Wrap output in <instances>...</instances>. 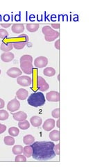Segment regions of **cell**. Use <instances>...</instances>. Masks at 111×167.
<instances>
[{"instance_id":"6da1fadb","label":"cell","mask_w":111,"mask_h":167,"mask_svg":"<svg viewBox=\"0 0 111 167\" xmlns=\"http://www.w3.org/2000/svg\"><path fill=\"white\" fill-rule=\"evenodd\" d=\"M54 143L52 141H36L32 143L34 159L38 161H46L55 157L56 154L53 150Z\"/></svg>"},{"instance_id":"7a4b0ae2","label":"cell","mask_w":111,"mask_h":167,"mask_svg":"<svg viewBox=\"0 0 111 167\" xmlns=\"http://www.w3.org/2000/svg\"><path fill=\"white\" fill-rule=\"evenodd\" d=\"M20 67L22 71L26 74H31L33 72V57L31 55L24 54L19 58Z\"/></svg>"},{"instance_id":"3957f363","label":"cell","mask_w":111,"mask_h":167,"mask_svg":"<svg viewBox=\"0 0 111 167\" xmlns=\"http://www.w3.org/2000/svg\"><path fill=\"white\" fill-rule=\"evenodd\" d=\"M27 102L28 104L33 107H40L45 104L46 99L42 92H35L29 95Z\"/></svg>"},{"instance_id":"277c9868","label":"cell","mask_w":111,"mask_h":167,"mask_svg":"<svg viewBox=\"0 0 111 167\" xmlns=\"http://www.w3.org/2000/svg\"><path fill=\"white\" fill-rule=\"evenodd\" d=\"M44 39L47 42H52L59 37V32L51 28L50 26H44L42 29Z\"/></svg>"},{"instance_id":"5b68a950","label":"cell","mask_w":111,"mask_h":167,"mask_svg":"<svg viewBox=\"0 0 111 167\" xmlns=\"http://www.w3.org/2000/svg\"><path fill=\"white\" fill-rule=\"evenodd\" d=\"M36 86L37 89L40 91H46L49 88V86L45 79L41 76H37L36 79Z\"/></svg>"},{"instance_id":"8992f818","label":"cell","mask_w":111,"mask_h":167,"mask_svg":"<svg viewBox=\"0 0 111 167\" xmlns=\"http://www.w3.org/2000/svg\"><path fill=\"white\" fill-rule=\"evenodd\" d=\"M48 64V58L45 56H38L34 60V65L37 68H42Z\"/></svg>"},{"instance_id":"52a82bcc","label":"cell","mask_w":111,"mask_h":167,"mask_svg":"<svg viewBox=\"0 0 111 167\" xmlns=\"http://www.w3.org/2000/svg\"><path fill=\"white\" fill-rule=\"evenodd\" d=\"M17 82L19 85L20 86L26 87L28 86L31 84L32 80L31 78L28 76L26 75H22V76H19V77H17Z\"/></svg>"},{"instance_id":"ba28073f","label":"cell","mask_w":111,"mask_h":167,"mask_svg":"<svg viewBox=\"0 0 111 167\" xmlns=\"http://www.w3.org/2000/svg\"><path fill=\"white\" fill-rule=\"evenodd\" d=\"M19 107H20V103L17 100V98H14L13 100L9 101L7 104V109L10 112L16 111L19 109Z\"/></svg>"},{"instance_id":"9c48e42d","label":"cell","mask_w":111,"mask_h":167,"mask_svg":"<svg viewBox=\"0 0 111 167\" xmlns=\"http://www.w3.org/2000/svg\"><path fill=\"white\" fill-rule=\"evenodd\" d=\"M46 99L49 102H59L60 100V94L58 91L51 90L46 94Z\"/></svg>"},{"instance_id":"30bf717a","label":"cell","mask_w":111,"mask_h":167,"mask_svg":"<svg viewBox=\"0 0 111 167\" xmlns=\"http://www.w3.org/2000/svg\"><path fill=\"white\" fill-rule=\"evenodd\" d=\"M6 74L11 78H17L22 75V71L20 69H19L18 67H12L7 70Z\"/></svg>"},{"instance_id":"8fae6325","label":"cell","mask_w":111,"mask_h":167,"mask_svg":"<svg viewBox=\"0 0 111 167\" xmlns=\"http://www.w3.org/2000/svg\"><path fill=\"white\" fill-rule=\"evenodd\" d=\"M55 127V120L52 118L46 119L43 123L42 125V128L46 132H49V131L52 130Z\"/></svg>"},{"instance_id":"7c38bea8","label":"cell","mask_w":111,"mask_h":167,"mask_svg":"<svg viewBox=\"0 0 111 167\" xmlns=\"http://www.w3.org/2000/svg\"><path fill=\"white\" fill-rule=\"evenodd\" d=\"M14 56L13 53H12L11 51H8V52H3V54L1 55V59L3 62L5 63H8V62L12 61L13 60Z\"/></svg>"},{"instance_id":"4fadbf2b","label":"cell","mask_w":111,"mask_h":167,"mask_svg":"<svg viewBox=\"0 0 111 167\" xmlns=\"http://www.w3.org/2000/svg\"><path fill=\"white\" fill-rule=\"evenodd\" d=\"M12 117H13L14 120H17V121H22V120H26L27 118V114L24 111H17V112L12 113Z\"/></svg>"},{"instance_id":"5bb4252c","label":"cell","mask_w":111,"mask_h":167,"mask_svg":"<svg viewBox=\"0 0 111 167\" xmlns=\"http://www.w3.org/2000/svg\"><path fill=\"white\" fill-rule=\"evenodd\" d=\"M28 95V90L24 88H19L18 90L16 92V96L20 100H24L27 98Z\"/></svg>"},{"instance_id":"9a60e30c","label":"cell","mask_w":111,"mask_h":167,"mask_svg":"<svg viewBox=\"0 0 111 167\" xmlns=\"http://www.w3.org/2000/svg\"><path fill=\"white\" fill-rule=\"evenodd\" d=\"M13 48L12 42H2L0 45V49L3 52H8L10 51Z\"/></svg>"},{"instance_id":"2e32d148","label":"cell","mask_w":111,"mask_h":167,"mask_svg":"<svg viewBox=\"0 0 111 167\" xmlns=\"http://www.w3.org/2000/svg\"><path fill=\"white\" fill-rule=\"evenodd\" d=\"M30 122L31 123V125L33 126V127H40V126L42 125V120L41 118V117L38 116H32L31 119H30Z\"/></svg>"},{"instance_id":"e0dca14e","label":"cell","mask_w":111,"mask_h":167,"mask_svg":"<svg viewBox=\"0 0 111 167\" xmlns=\"http://www.w3.org/2000/svg\"><path fill=\"white\" fill-rule=\"evenodd\" d=\"M11 30L15 33H21L24 31V25L23 24H14L12 25Z\"/></svg>"},{"instance_id":"ac0fdd59","label":"cell","mask_w":111,"mask_h":167,"mask_svg":"<svg viewBox=\"0 0 111 167\" xmlns=\"http://www.w3.org/2000/svg\"><path fill=\"white\" fill-rule=\"evenodd\" d=\"M23 154L26 157L29 158L32 157V154H33V148H32L31 145H26V146L24 147L23 148Z\"/></svg>"},{"instance_id":"d6986e66","label":"cell","mask_w":111,"mask_h":167,"mask_svg":"<svg viewBox=\"0 0 111 167\" xmlns=\"http://www.w3.org/2000/svg\"><path fill=\"white\" fill-rule=\"evenodd\" d=\"M49 136L52 141H58L60 139V132L58 130H52L50 132Z\"/></svg>"},{"instance_id":"ffe728a7","label":"cell","mask_w":111,"mask_h":167,"mask_svg":"<svg viewBox=\"0 0 111 167\" xmlns=\"http://www.w3.org/2000/svg\"><path fill=\"white\" fill-rule=\"evenodd\" d=\"M35 141V138L31 134H27L23 138V142L25 145H31Z\"/></svg>"},{"instance_id":"44dd1931","label":"cell","mask_w":111,"mask_h":167,"mask_svg":"<svg viewBox=\"0 0 111 167\" xmlns=\"http://www.w3.org/2000/svg\"><path fill=\"white\" fill-rule=\"evenodd\" d=\"M43 74L45 76H47V77H53L56 74V70L52 67H47L44 68Z\"/></svg>"},{"instance_id":"7402d4cb","label":"cell","mask_w":111,"mask_h":167,"mask_svg":"<svg viewBox=\"0 0 111 167\" xmlns=\"http://www.w3.org/2000/svg\"><path fill=\"white\" fill-rule=\"evenodd\" d=\"M26 41H18V40H17V41H14L12 42V46H13V47L16 49H22L24 48L25 47V45H26Z\"/></svg>"},{"instance_id":"603a6c76","label":"cell","mask_w":111,"mask_h":167,"mask_svg":"<svg viewBox=\"0 0 111 167\" xmlns=\"http://www.w3.org/2000/svg\"><path fill=\"white\" fill-rule=\"evenodd\" d=\"M26 29L29 32H35L38 30L40 25L38 24H27L26 26Z\"/></svg>"},{"instance_id":"cb8c5ba5","label":"cell","mask_w":111,"mask_h":167,"mask_svg":"<svg viewBox=\"0 0 111 167\" xmlns=\"http://www.w3.org/2000/svg\"><path fill=\"white\" fill-rule=\"evenodd\" d=\"M18 127L22 130H26V129L29 128L30 122L26 120H22V121H19L18 122Z\"/></svg>"},{"instance_id":"d4e9b609","label":"cell","mask_w":111,"mask_h":167,"mask_svg":"<svg viewBox=\"0 0 111 167\" xmlns=\"http://www.w3.org/2000/svg\"><path fill=\"white\" fill-rule=\"evenodd\" d=\"M23 148H24V147H22V145H14V146L12 147V153H13L14 154H15V155L22 154L23 152Z\"/></svg>"},{"instance_id":"484cf974","label":"cell","mask_w":111,"mask_h":167,"mask_svg":"<svg viewBox=\"0 0 111 167\" xmlns=\"http://www.w3.org/2000/svg\"><path fill=\"white\" fill-rule=\"evenodd\" d=\"M3 142L7 145H12L15 144V138L12 136H6L3 138Z\"/></svg>"},{"instance_id":"4316f807","label":"cell","mask_w":111,"mask_h":167,"mask_svg":"<svg viewBox=\"0 0 111 167\" xmlns=\"http://www.w3.org/2000/svg\"><path fill=\"white\" fill-rule=\"evenodd\" d=\"M8 134L12 136H17L19 134V130L16 127H11L8 129Z\"/></svg>"},{"instance_id":"83f0119b","label":"cell","mask_w":111,"mask_h":167,"mask_svg":"<svg viewBox=\"0 0 111 167\" xmlns=\"http://www.w3.org/2000/svg\"><path fill=\"white\" fill-rule=\"evenodd\" d=\"M8 117H9V114L8 111H6V110L0 109V120H7Z\"/></svg>"},{"instance_id":"f1b7e54d","label":"cell","mask_w":111,"mask_h":167,"mask_svg":"<svg viewBox=\"0 0 111 167\" xmlns=\"http://www.w3.org/2000/svg\"><path fill=\"white\" fill-rule=\"evenodd\" d=\"M8 35H9V33H8V32L6 29H0V38L3 39L8 38Z\"/></svg>"},{"instance_id":"f546056e","label":"cell","mask_w":111,"mask_h":167,"mask_svg":"<svg viewBox=\"0 0 111 167\" xmlns=\"http://www.w3.org/2000/svg\"><path fill=\"white\" fill-rule=\"evenodd\" d=\"M15 161H26V157H25L24 154H17L15 158Z\"/></svg>"},{"instance_id":"4dcf8cb0","label":"cell","mask_w":111,"mask_h":167,"mask_svg":"<svg viewBox=\"0 0 111 167\" xmlns=\"http://www.w3.org/2000/svg\"><path fill=\"white\" fill-rule=\"evenodd\" d=\"M51 115L54 118H59V117H60V109H59V108L53 109L52 112H51Z\"/></svg>"},{"instance_id":"1f68e13d","label":"cell","mask_w":111,"mask_h":167,"mask_svg":"<svg viewBox=\"0 0 111 167\" xmlns=\"http://www.w3.org/2000/svg\"><path fill=\"white\" fill-rule=\"evenodd\" d=\"M53 150H54L55 154H56V155H59V154H60V144H59V143L56 145H54Z\"/></svg>"},{"instance_id":"d6a6232c","label":"cell","mask_w":111,"mask_h":167,"mask_svg":"<svg viewBox=\"0 0 111 167\" xmlns=\"http://www.w3.org/2000/svg\"><path fill=\"white\" fill-rule=\"evenodd\" d=\"M6 126L5 125H3V124H0V134H2L6 131Z\"/></svg>"},{"instance_id":"836d02e7","label":"cell","mask_w":111,"mask_h":167,"mask_svg":"<svg viewBox=\"0 0 111 167\" xmlns=\"http://www.w3.org/2000/svg\"><path fill=\"white\" fill-rule=\"evenodd\" d=\"M18 38H25V40H26V42H28V36L27 34H24V33H22V34H19Z\"/></svg>"},{"instance_id":"e575fe53","label":"cell","mask_w":111,"mask_h":167,"mask_svg":"<svg viewBox=\"0 0 111 167\" xmlns=\"http://www.w3.org/2000/svg\"><path fill=\"white\" fill-rule=\"evenodd\" d=\"M54 46H55L56 49H60V40H59L58 39L56 40V41L55 44H54Z\"/></svg>"},{"instance_id":"d590c367","label":"cell","mask_w":111,"mask_h":167,"mask_svg":"<svg viewBox=\"0 0 111 167\" xmlns=\"http://www.w3.org/2000/svg\"><path fill=\"white\" fill-rule=\"evenodd\" d=\"M4 106H5L4 101H3V99L0 98V109H2V108L4 107Z\"/></svg>"},{"instance_id":"8d00e7d4","label":"cell","mask_w":111,"mask_h":167,"mask_svg":"<svg viewBox=\"0 0 111 167\" xmlns=\"http://www.w3.org/2000/svg\"><path fill=\"white\" fill-rule=\"evenodd\" d=\"M51 27H53L55 29H58L60 28V24H51Z\"/></svg>"},{"instance_id":"74e56055","label":"cell","mask_w":111,"mask_h":167,"mask_svg":"<svg viewBox=\"0 0 111 167\" xmlns=\"http://www.w3.org/2000/svg\"><path fill=\"white\" fill-rule=\"evenodd\" d=\"M1 26L3 28H8L10 26V24H1Z\"/></svg>"},{"instance_id":"f35d334b","label":"cell","mask_w":111,"mask_h":167,"mask_svg":"<svg viewBox=\"0 0 111 167\" xmlns=\"http://www.w3.org/2000/svg\"><path fill=\"white\" fill-rule=\"evenodd\" d=\"M59 123H60V120H59V118H58V120H57V122H56V125L58 128H59V127H60V126H59Z\"/></svg>"},{"instance_id":"ab89813d","label":"cell","mask_w":111,"mask_h":167,"mask_svg":"<svg viewBox=\"0 0 111 167\" xmlns=\"http://www.w3.org/2000/svg\"><path fill=\"white\" fill-rule=\"evenodd\" d=\"M1 70H0V74H1Z\"/></svg>"},{"instance_id":"60d3db41","label":"cell","mask_w":111,"mask_h":167,"mask_svg":"<svg viewBox=\"0 0 111 167\" xmlns=\"http://www.w3.org/2000/svg\"><path fill=\"white\" fill-rule=\"evenodd\" d=\"M0 124H1V123H0Z\"/></svg>"}]
</instances>
